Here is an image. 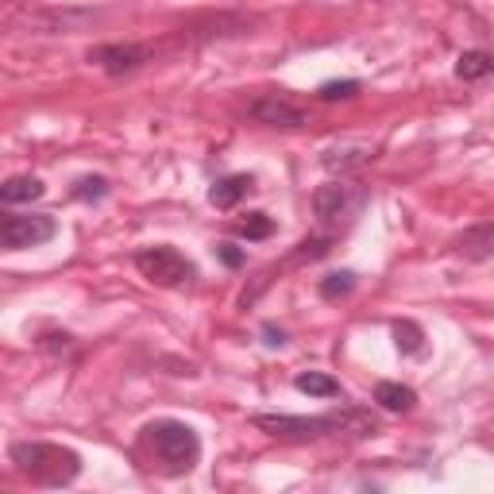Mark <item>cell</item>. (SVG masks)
I'll list each match as a JSON object with an SVG mask.
<instances>
[{
    "instance_id": "obj_21",
    "label": "cell",
    "mask_w": 494,
    "mask_h": 494,
    "mask_svg": "<svg viewBox=\"0 0 494 494\" xmlns=\"http://www.w3.org/2000/svg\"><path fill=\"white\" fill-rule=\"evenodd\" d=\"M263 336H267V344H270V348H282V344H286L282 328H275V325H263Z\"/></svg>"
},
{
    "instance_id": "obj_3",
    "label": "cell",
    "mask_w": 494,
    "mask_h": 494,
    "mask_svg": "<svg viewBox=\"0 0 494 494\" xmlns=\"http://www.w3.org/2000/svg\"><path fill=\"white\" fill-rule=\"evenodd\" d=\"M255 429H267L270 437H286V440H305V437H328V432H344L351 429L356 437L375 432V421L359 414H325V417H286V414H255Z\"/></svg>"
},
{
    "instance_id": "obj_6",
    "label": "cell",
    "mask_w": 494,
    "mask_h": 494,
    "mask_svg": "<svg viewBox=\"0 0 494 494\" xmlns=\"http://www.w3.org/2000/svg\"><path fill=\"white\" fill-rule=\"evenodd\" d=\"M251 120H259V124H267V128H301V124H309V116H305L298 104H290V101H282V97H259L251 109Z\"/></svg>"
},
{
    "instance_id": "obj_12",
    "label": "cell",
    "mask_w": 494,
    "mask_h": 494,
    "mask_svg": "<svg viewBox=\"0 0 494 494\" xmlns=\"http://www.w3.org/2000/svg\"><path fill=\"white\" fill-rule=\"evenodd\" d=\"M46 185L39 178H8L0 185V202L4 205H23V202H35V197H43Z\"/></svg>"
},
{
    "instance_id": "obj_8",
    "label": "cell",
    "mask_w": 494,
    "mask_h": 494,
    "mask_svg": "<svg viewBox=\"0 0 494 494\" xmlns=\"http://www.w3.org/2000/svg\"><path fill=\"white\" fill-rule=\"evenodd\" d=\"M313 209H317V217H321V220H336L348 209V185L344 182L321 185V190L313 193Z\"/></svg>"
},
{
    "instance_id": "obj_18",
    "label": "cell",
    "mask_w": 494,
    "mask_h": 494,
    "mask_svg": "<svg viewBox=\"0 0 494 494\" xmlns=\"http://www.w3.org/2000/svg\"><path fill=\"white\" fill-rule=\"evenodd\" d=\"M394 340H398L402 351H417L421 348V328L414 321H402V325H394Z\"/></svg>"
},
{
    "instance_id": "obj_16",
    "label": "cell",
    "mask_w": 494,
    "mask_h": 494,
    "mask_svg": "<svg viewBox=\"0 0 494 494\" xmlns=\"http://www.w3.org/2000/svg\"><path fill=\"white\" fill-rule=\"evenodd\" d=\"M236 232L243 240H267L270 232H275V220H270L267 213H247V220H240Z\"/></svg>"
},
{
    "instance_id": "obj_5",
    "label": "cell",
    "mask_w": 494,
    "mask_h": 494,
    "mask_svg": "<svg viewBox=\"0 0 494 494\" xmlns=\"http://www.w3.org/2000/svg\"><path fill=\"white\" fill-rule=\"evenodd\" d=\"M51 236H54V217H46V213H31V217L4 213V220H0V243H4L8 251L39 247Z\"/></svg>"
},
{
    "instance_id": "obj_17",
    "label": "cell",
    "mask_w": 494,
    "mask_h": 494,
    "mask_svg": "<svg viewBox=\"0 0 494 494\" xmlns=\"http://www.w3.org/2000/svg\"><path fill=\"white\" fill-rule=\"evenodd\" d=\"M359 93V81H325L321 89H317V97L321 101H348Z\"/></svg>"
},
{
    "instance_id": "obj_19",
    "label": "cell",
    "mask_w": 494,
    "mask_h": 494,
    "mask_svg": "<svg viewBox=\"0 0 494 494\" xmlns=\"http://www.w3.org/2000/svg\"><path fill=\"white\" fill-rule=\"evenodd\" d=\"M104 193H109V182L104 178H81L74 185V197H81V202H101Z\"/></svg>"
},
{
    "instance_id": "obj_4",
    "label": "cell",
    "mask_w": 494,
    "mask_h": 494,
    "mask_svg": "<svg viewBox=\"0 0 494 494\" xmlns=\"http://www.w3.org/2000/svg\"><path fill=\"white\" fill-rule=\"evenodd\" d=\"M136 270L155 286H182L185 278H193V263L174 247H144V251H136Z\"/></svg>"
},
{
    "instance_id": "obj_11",
    "label": "cell",
    "mask_w": 494,
    "mask_h": 494,
    "mask_svg": "<svg viewBox=\"0 0 494 494\" xmlns=\"http://www.w3.org/2000/svg\"><path fill=\"white\" fill-rule=\"evenodd\" d=\"M456 251L467 255V259H487V255H494V225L464 232V236L456 240Z\"/></svg>"
},
{
    "instance_id": "obj_13",
    "label": "cell",
    "mask_w": 494,
    "mask_h": 494,
    "mask_svg": "<svg viewBox=\"0 0 494 494\" xmlns=\"http://www.w3.org/2000/svg\"><path fill=\"white\" fill-rule=\"evenodd\" d=\"M490 70H494V58L487 51H464L460 62H456V74L464 81H479V78H487Z\"/></svg>"
},
{
    "instance_id": "obj_9",
    "label": "cell",
    "mask_w": 494,
    "mask_h": 494,
    "mask_svg": "<svg viewBox=\"0 0 494 494\" xmlns=\"http://www.w3.org/2000/svg\"><path fill=\"white\" fill-rule=\"evenodd\" d=\"M375 402L383 409H391V414H409V409L417 406V394L402 383H379L375 386Z\"/></svg>"
},
{
    "instance_id": "obj_15",
    "label": "cell",
    "mask_w": 494,
    "mask_h": 494,
    "mask_svg": "<svg viewBox=\"0 0 494 494\" xmlns=\"http://www.w3.org/2000/svg\"><path fill=\"white\" fill-rule=\"evenodd\" d=\"M351 290H356V275H351V270H336V275L321 278V298H328V301L348 298Z\"/></svg>"
},
{
    "instance_id": "obj_14",
    "label": "cell",
    "mask_w": 494,
    "mask_h": 494,
    "mask_svg": "<svg viewBox=\"0 0 494 494\" xmlns=\"http://www.w3.org/2000/svg\"><path fill=\"white\" fill-rule=\"evenodd\" d=\"M293 386H298L301 394H309V398H336L340 394V383L328 379V375H317V371L298 375V379H293Z\"/></svg>"
},
{
    "instance_id": "obj_2",
    "label": "cell",
    "mask_w": 494,
    "mask_h": 494,
    "mask_svg": "<svg viewBox=\"0 0 494 494\" xmlns=\"http://www.w3.org/2000/svg\"><path fill=\"white\" fill-rule=\"evenodd\" d=\"M12 464L43 487H66V483H74L81 472L78 452L62 449V444H43V440L16 444V449H12Z\"/></svg>"
},
{
    "instance_id": "obj_20",
    "label": "cell",
    "mask_w": 494,
    "mask_h": 494,
    "mask_svg": "<svg viewBox=\"0 0 494 494\" xmlns=\"http://www.w3.org/2000/svg\"><path fill=\"white\" fill-rule=\"evenodd\" d=\"M217 255H220V263H225V267H243V251L236 243H217Z\"/></svg>"
},
{
    "instance_id": "obj_10",
    "label": "cell",
    "mask_w": 494,
    "mask_h": 494,
    "mask_svg": "<svg viewBox=\"0 0 494 494\" xmlns=\"http://www.w3.org/2000/svg\"><path fill=\"white\" fill-rule=\"evenodd\" d=\"M247 190H251V178H247V174H232V178H220L213 190H209V202L217 209H232Z\"/></svg>"
},
{
    "instance_id": "obj_1",
    "label": "cell",
    "mask_w": 494,
    "mask_h": 494,
    "mask_svg": "<svg viewBox=\"0 0 494 494\" xmlns=\"http://www.w3.org/2000/svg\"><path fill=\"white\" fill-rule=\"evenodd\" d=\"M144 444L155 456V464L167 475H185L193 472V464L202 460V440L185 421H151L144 429Z\"/></svg>"
},
{
    "instance_id": "obj_7",
    "label": "cell",
    "mask_w": 494,
    "mask_h": 494,
    "mask_svg": "<svg viewBox=\"0 0 494 494\" xmlns=\"http://www.w3.org/2000/svg\"><path fill=\"white\" fill-rule=\"evenodd\" d=\"M89 62H97L104 66L109 74H124V70H136L139 62H147V51L144 46H101V51H93L89 54Z\"/></svg>"
}]
</instances>
